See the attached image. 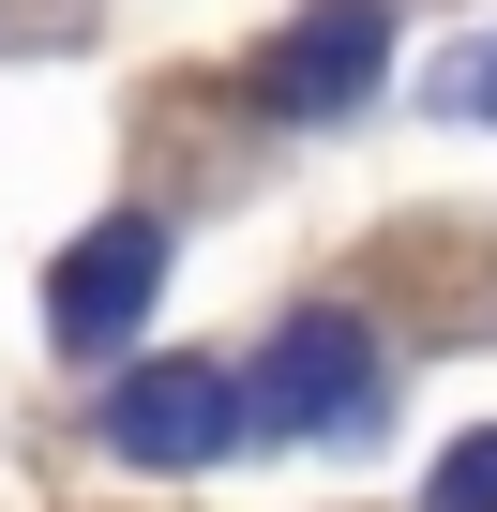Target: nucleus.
I'll return each instance as SVG.
<instances>
[{
  "label": "nucleus",
  "instance_id": "f03ea898",
  "mask_svg": "<svg viewBox=\"0 0 497 512\" xmlns=\"http://www.w3.org/2000/svg\"><path fill=\"white\" fill-rule=\"evenodd\" d=\"M377 61H392V16H377V0H317V16H287V46L257 61V106L272 121H332V106L377 91Z\"/></svg>",
  "mask_w": 497,
  "mask_h": 512
},
{
  "label": "nucleus",
  "instance_id": "20e7f679",
  "mask_svg": "<svg viewBox=\"0 0 497 512\" xmlns=\"http://www.w3.org/2000/svg\"><path fill=\"white\" fill-rule=\"evenodd\" d=\"M151 287H166V226L151 211H106L61 272H46V317H61V347H121L151 317Z\"/></svg>",
  "mask_w": 497,
  "mask_h": 512
},
{
  "label": "nucleus",
  "instance_id": "7ed1b4c3",
  "mask_svg": "<svg viewBox=\"0 0 497 512\" xmlns=\"http://www.w3.org/2000/svg\"><path fill=\"white\" fill-rule=\"evenodd\" d=\"M226 437H241V377H211V362H136L106 392V452H136V467H211Z\"/></svg>",
  "mask_w": 497,
  "mask_h": 512
},
{
  "label": "nucleus",
  "instance_id": "39448f33",
  "mask_svg": "<svg viewBox=\"0 0 497 512\" xmlns=\"http://www.w3.org/2000/svg\"><path fill=\"white\" fill-rule=\"evenodd\" d=\"M437 512H497V437H467V452L437 467Z\"/></svg>",
  "mask_w": 497,
  "mask_h": 512
},
{
  "label": "nucleus",
  "instance_id": "423d86ee",
  "mask_svg": "<svg viewBox=\"0 0 497 512\" xmlns=\"http://www.w3.org/2000/svg\"><path fill=\"white\" fill-rule=\"evenodd\" d=\"M437 91H452L467 121H497V46H467V61H437Z\"/></svg>",
  "mask_w": 497,
  "mask_h": 512
},
{
  "label": "nucleus",
  "instance_id": "f257e3e1",
  "mask_svg": "<svg viewBox=\"0 0 497 512\" xmlns=\"http://www.w3.org/2000/svg\"><path fill=\"white\" fill-rule=\"evenodd\" d=\"M241 422H272V437H362V422H377V347H362V317H287L272 362L241 377Z\"/></svg>",
  "mask_w": 497,
  "mask_h": 512
}]
</instances>
